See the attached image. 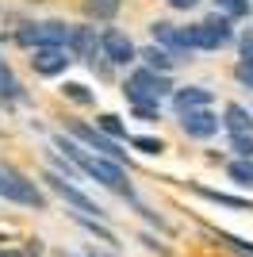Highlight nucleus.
Here are the masks:
<instances>
[{"label": "nucleus", "instance_id": "nucleus-1", "mask_svg": "<svg viewBox=\"0 0 253 257\" xmlns=\"http://www.w3.org/2000/svg\"><path fill=\"white\" fill-rule=\"evenodd\" d=\"M54 150H62L65 158L77 165V173H84L88 181L104 184V188H111V192H119L123 200H131L135 204V188H131V181H126V173L119 161H107V158H96V154H88L77 139H69V135H54Z\"/></svg>", "mask_w": 253, "mask_h": 257}, {"label": "nucleus", "instance_id": "nucleus-2", "mask_svg": "<svg viewBox=\"0 0 253 257\" xmlns=\"http://www.w3.org/2000/svg\"><path fill=\"white\" fill-rule=\"evenodd\" d=\"M0 196L8 200V204H20V207H35V211H42L46 207V196H42V188L27 177V173L12 169V165H0Z\"/></svg>", "mask_w": 253, "mask_h": 257}, {"label": "nucleus", "instance_id": "nucleus-3", "mask_svg": "<svg viewBox=\"0 0 253 257\" xmlns=\"http://www.w3.org/2000/svg\"><path fill=\"white\" fill-rule=\"evenodd\" d=\"M65 131H69V139H77V142L84 146V150H88V154H96V158L119 161V165L126 161V150H119L123 142H111V139L104 135V131H96L92 123H84V119H69V123H65Z\"/></svg>", "mask_w": 253, "mask_h": 257}, {"label": "nucleus", "instance_id": "nucleus-4", "mask_svg": "<svg viewBox=\"0 0 253 257\" xmlns=\"http://www.w3.org/2000/svg\"><path fill=\"white\" fill-rule=\"evenodd\" d=\"M16 43L27 46V50H39V46H65L69 43V23H62V20L23 23L20 31H16Z\"/></svg>", "mask_w": 253, "mask_h": 257}, {"label": "nucleus", "instance_id": "nucleus-5", "mask_svg": "<svg viewBox=\"0 0 253 257\" xmlns=\"http://www.w3.org/2000/svg\"><path fill=\"white\" fill-rule=\"evenodd\" d=\"M42 181H46V188H50L58 200H65V204L73 207V211H81V215H96V219H104V215H107V207H100L92 196L81 192L73 181H65V177H58V173H50V169L42 173Z\"/></svg>", "mask_w": 253, "mask_h": 257}, {"label": "nucleus", "instance_id": "nucleus-6", "mask_svg": "<svg viewBox=\"0 0 253 257\" xmlns=\"http://www.w3.org/2000/svg\"><path fill=\"white\" fill-rule=\"evenodd\" d=\"M100 62H107V65H135L138 62L135 39H131L126 31H119V27L107 23L104 31H100Z\"/></svg>", "mask_w": 253, "mask_h": 257}, {"label": "nucleus", "instance_id": "nucleus-7", "mask_svg": "<svg viewBox=\"0 0 253 257\" xmlns=\"http://www.w3.org/2000/svg\"><path fill=\"white\" fill-rule=\"evenodd\" d=\"M65 50H69L73 62L96 65V62H100V31H96L92 23H77V27H69V43H65Z\"/></svg>", "mask_w": 253, "mask_h": 257}, {"label": "nucleus", "instance_id": "nucleus-8", "mask_svg": "<svg viewBox=\"0 0 253 257\" xmlns=\"http://www.w3.org/2000/svg\"><path fill=\"white\" fill-rule=\"evenodd\" d=\"M150 35H154V46H161L165 54H173V62H192V54L188 43H184V35H180L177 23H169V20H154L150 23Z\"/></svg>", "mask_w": 253, "mask_h": 257}, {"label": "nucleus", "instance_id": "nucleus-9", "mask_svg": "<svg viewBox=\"0 0 253 257\" xmlns=\"http://www.w3.org/2000/svg\"><path fill=\"white\" fill-rule=\"evenodd\" d=\"M180 131H184L188 139L207 142V139H215L222 131V119L215 115L211 107H196V111H184V115H180Z\"/></svg>", "mask_w": 253, "mask_h": 257}, {"label": "nucleus", "instance_id": "nucleus-10", "mask_svg": "<svg viewBox=\"0 0 253 257\" xmlns=\"http://www.w3.org/2000/svg\"><path fill=\"white\" fill-rule=\"evenodd\" d=\"M69 65H73V58H69L65 46H39V50H31V69L39 77H62Z\"/></svg>", "mask_w": 253, "mask_h": 257}, {"label": "nucleus", "instance_id": "nucleus-11", "mask_svg": "<svg viewBox=\"0 0 253 257\" xmlns=\"http://www.w3.org/2000/svg\"><path fill=\"white\" fill-rule=\"evenodd\" d=\"M169 100H173V111L184 115V111H196V107H211L215 92H211L207 85H177Z\"/></svg>", "mask_w": 253, "mask_h": 257}, {"label": "nucleus", "instance_id": "nucleus-12", "mask_svg": "<svg viewBox=\"0 0 253 257\" xmlns=\"http://www.w3.org/2000/svg\"><path fill=\"white\" fill-rule=\"evenodd\" d=\"M180 35H184V43H188V50H222L226 46V39H222L219 31H211L207 23H188V27H180Z\"/></svg>", "mask_w": 253, "mask_h": 257}, {"label": "nucleus", "instance_id": "nucleus-13", "mask_svg": "<svg viewBox=\"0 0 253 257\" xmlns=\"http://www.w3.org/2000/svg\"><path fill=\"white\" fill-rule=\"evenodd\" d=\"M222 131H230L234 135H253V111L245 104H226L222 107Z\"/></svg>", "mask_w": 253, "mask_h": 257}, {"label": "nucleus", "instance_id": "nucleus-14", "mask_svg": "<svg viewBox=\"0 0 253 257\" xmlns=\"http://www.w3.org/2000/svg\"><path fill=\"white\" fill-rule=\"evenodd\" d=\"M196 196H203V200H211V204L219 207H230V211H253V204L245 200V196H230V192H219V188H203V184H188Z\"/></svg>", "mask_w": 253, "mask_h": 257}, {"label": "nucleus", "instance_id": "nucleus-15", "mask_svg": "<svg viewBox=\"0 0 253 257\" xmlns=\"http://www.w3.org/2000/svg\"><path fill=\"white\" fill-rule=\"evenodd\" d=\"M0 100H4V107L16 104V100H27L23 85L16 81V73H12V65L4 62V54H0Z\"/></svg>", "mask_w": 253, "mask_h": 257}, {"label": "nucleus", "instance_id": "nucleus-16", "mask_svg": "<svg viewBox=\"0 0 253 257\" xmlns=\"http://www.w3.org/2000/svg\"><path fill=\"white\" fill-rule=\"evenodd\" d=\"M138 62L146 65V69H154V73H173V65H177V62H173V54H165L161 46H154V43L138 46Z\"/></svg>", "mask_w": 253, "mask_h": 257}, {"label": "nucleus", "instance_id": "nucleus-17", "mask_svg": "<svg viewBox=\"0 0 253 257\" xmlns=\"http://www.w3.org/2000/svg\"><path fill=\"white\" fill-rule=\"evenodd\" d=\"M81 8L88 16V23H111L119 16V8H123V0H84Z\"/></svg>", "mask_w": 253, "mask_h": 257}, {"label": "nucleus", "instance_id": "nucleus-18", "mask_svg": "<svg viewBox=\"0 0 253 257\" xmlns=\"http://www.w3.org/2000/svg\"><path fill=\"white\" fill-rule=\"evenodd\" d=\"M92 127H96V131H104V135H107L111 142H126V139H131V135H126V127H123V119H119V115H111V111H100Z\"/></svg>", "mask_w": 253, "mask_h": 257}, {"label": "nucleus", "instance_id": "nucleus-19", "mask_svg": "<svg viewBox=\"0 0 253 257\" xmlns=\"http://www.w3.org/2000/svg\"><path fill=\"white\" fill-rule=\"evenodd\" d=\"M226 177H230L238 188H253V161H242V158H234L230 165H226Z\"/></svg>", "mask_w": 253, "mask_h": 257}, {"label": "nucleus", "instance_id": "nucleus-20", "mask_svg": "<svg viewBox=\"0 0 253 257\" xmlns=\"http://www.w3.org/2000/svg\"><path fill=\"white\" fill-rule=\"evenodd\" d=\"M215 12H222L226 20H245V16H253V4L249 0H215Z\"/></svg>", "mask_w": 253, "mask_h": 257}, {"label": "nucleus", "instance_id": "nucleus-21", "mask_svg": "<svg viewBox=\"0 0 253 257\" xmlns=\"http://www.w3.org/2000/svg\"><path fill=\"white\" fill-rule=\"evenodd\" d=\"M73 219L84 226V230H92V234L100 238V242H107V246H119V238L111 234V230H107V226L100 223V219H92V215H81V211H73Z\"/></svg>", "mask_w": 253, "mask_h": 257}, {"label": "nucleus", "instance_id": "nucleus-22", "mask_svg": "<svg viewBox=\"0 0 253 257\" xmlns=\"http://www.w3.org/2000/svg\"><path fill=\"white\" fill-rule=\"evenodd\" d=\"M46 161H50V173H58V177H65V181H77L81 173H77V165L65 154H58V150H46Z\"/></svg>", "mask_w": 253, "mask_h": 257}, {"label": "nucleus", "instance_id": "nucleus-23", "mask_svg": "<svg viewBox=\"0 0 253 257\" xmlns=\"http://www.w3.org/2000/svg\"><path fill=\"white\" fill-rule=\"evenodd\" d=\"M62 96L73 100V104H84V107L96 104V92H92L88 85H81V81H65V85H62Z\"/></svg>", "mask_w": 253, "mask_h": 257}, {"label": "nucleus", "instance_id": "nucleus-24", "mask_svg": "<svg viewBox=\"0 0 253 257\" xmlns=\"http://www.w3.org/2000/svg\"><path fill=\"white\" fill-rule=\"evenodd\" d=\"M126 142H131L138 154H150V158H154V154H165V142L154 139V135H131Z\"/></svg>", "mask_w": 253, "mask_h": 257}, {"label": "nucleus", "instance_id": "nucleus-25", "mask_svg": "<svg viewBox=\"0 0 253 257\" xmlns=\"http://www.w3.org/2000/svg\"><path fill=\"white\" fill-rule=\"evenodd\" d=\"M211 27V31H219L222 39H226V43H234V20H226V16H222V12H211L207 20H203Z\"/></svg>", "mask_w": 253, "mask_h": 257}, {"label": "nucleus", "instance_id": "nucleus-26", "mask_svg": "<svg viewBox=\"0 0 253 257\" xmlns=\"http://www.w3.org/2000/svg\"><path fill=\"white\" fill-rule=\"evenodd\" d=\"M215 238H219L222 246H230V249H238L242 257H253V242H242L238 234H226V230H215Z\"/></svg>", "mask_w": 253, "mask_h": 257}, {"label": "nucleus", "instance_id": "nucleus-27", "mask_svg": "<svg viewBox=\"0 0 253 257\" xmlns=\"http://www.w3.org/2000/svg\"><path fill=\"white\" fill-rule=\"evenodd\" d=\"M230 150H234V158L253 161V135H234V139H230Z\"/></svg>", "mask_w": 253, "mask_h": 257}, {"label": "nucleus", "instance_id": "nucleus-28", "mask_svg": "<svg viewBox=\"0 0 253 257\" xmlns=\"http://www.w3.org/2000/svg\"><path fill=\"white\" fill-rule=\"evenodd\" d=\"M135 111V119H142V123H158L161 119V104H142V107H131Z\"/></svg>", "mask_w": 253, "mask_h": 257}, {"label": "nucleus", "instance_id": "nucleus-29", "mask_svg": "<svg viewBox=\"0 0 253 257\" xmlns=\"http://www.w3.org/2000/svg\"><path fill=\"white\" fill-rule=\"evenodd\" d=\"M234 81L242 88H253V62H238L234 65Z\"/></svg>", "mask_w": 253, "mask_h": 257}, {"label": "nucleus", "instance_id": "nucleus-30", "mask_svg": "<svg viewBox=\"0 0 253 257\" xmlns=\"http://www.w3.org/2000/svg\"><path fill=\"white\" fill-rule=\"evenodd\" d=\"M238 54H242V62H253V27L238 35Z\"/></svg>", "mask_w": 253, "mask_h": 257}, {"label": "nucleus", "instance_id": "nucleus-31", "mask_svg": "<svg viewBox=\"0 0 253 257\" xmlns=\"http://www.w3.org/2000/svg\"><path fill=\"white\" fill-rule=\"evenodd\" d=\"M169 8H177V12H196V8H200V0H169Z\"/></svg>", "mask_w": 253, "mask_h": 257}, {"label": "nucleus", "instance_id": "nucleus-32", "mask_svg": "<svg viewBox=\"0 0 253 257\" xmlns=\"http://www.w3.org/2000/svg\"><path fill=\"white\" fill-rule=\"evenodd\" d=\"M142 242H146V249H158V253H165V246H161L154 234H142Z\"/></svg>", "mask_w": 253, "mask_h": 257}, {"label": "nucleus", "instance_id": "nucleus-33", "mask_svg": "<svg viewBox=\"0 0 253 257\" xmlns=\"http://www.w3.org/2000/svg\"><path fill=\"white\" fill-rule=\"evenodd\" d=\"M65 257H96V253H65Z\"/></svg>", "mask_w": 253, "mask_h": 257}]
</instances>
